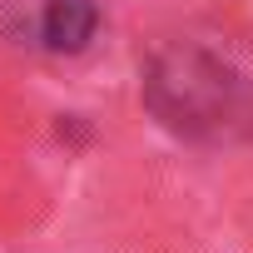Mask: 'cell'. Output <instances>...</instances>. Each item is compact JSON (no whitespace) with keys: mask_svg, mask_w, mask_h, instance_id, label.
Segmentation results:
<instances>
[{"mask_svg":"<svg viewBox=\"0 0 253 253\" xmlns=\"http://www.w3.org/2000/svg\"><path fill=\"white\" fill-rule=\"evenodd\" d=\"M94 30V10H89V0H55L50 5V20H45V35L55 50H75L84 45Z\"/></svg>","mask_w":253,"mask_h":253,"instance_id":"cell-1","label":"cell"}]
</instances>
